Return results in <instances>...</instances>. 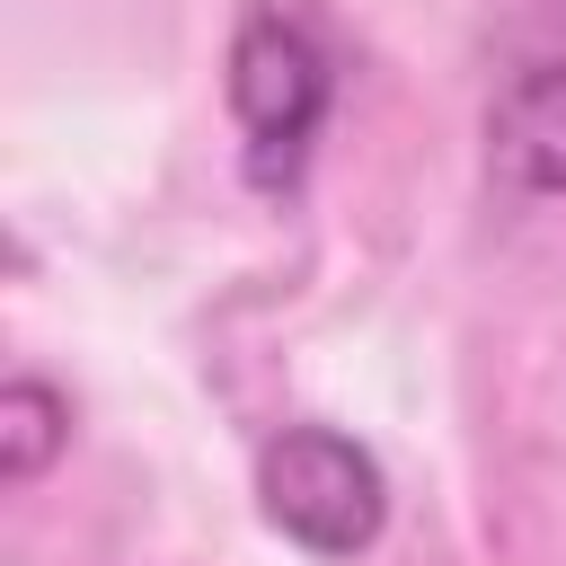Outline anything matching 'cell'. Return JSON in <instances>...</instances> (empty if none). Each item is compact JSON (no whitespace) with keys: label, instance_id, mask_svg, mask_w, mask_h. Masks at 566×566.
I'll return each instance as SVG.
<instances>
[{"label":"cell","instance_id":"6da1fadb","mask_svg":"<svg viewBox=\"0 0 566 566\" xmlns=\"http://www.w3.org/2000/svg\"><path fill=\"white\" fill-rule=\"evenodd\" d=\"M336 106V53L327 35L283 9L256 0L230 35V115H239V168L256 195H292L310 168V142Z\"/></svg>","mask_w":566,"mask_h":566},{"label":"cell","instance_id":"7a4b0ae2","mask_svg":"<svg viewBox=\"0 0 566 566\" xmlns=\"http://www.w3.org/2000/svg\"><path fill=\"white\" fill-rule=\"evenodd\" d=\"M256 504L265 522L310 557H363L389 531V469L371 442L336 424H283L256 451Z\"/></svg>","mask_w":566,"mask_h":566},{"label":"cell","instance_id":"3957f363","mask_svg":"<svg viewBox=\"0 0 566 566\" xmlns=\"http://www.w3.org/2000/svg\"><path fill=\"white\" fill-rule=\"evenodd\" d=\"M486 168L513 195H566V62H531L486 106Z\"/></svg>","mask_w":566,"mask_h":566},{"label":"cell","instance_id":"277c9868","mask_svg":"<svg viewBox=\"0 0 566 566\" xmlns=\"http://www.w3.org/2000/svg\"><path fill=\"white\" fill-rule=\"evenodd\" d=\"M62 442H71V398H62L53 380L18 371V380L0 389V478H9V486H35Z\"/></svg>","mask_w":566,"mask_h":566}]
</instances>
